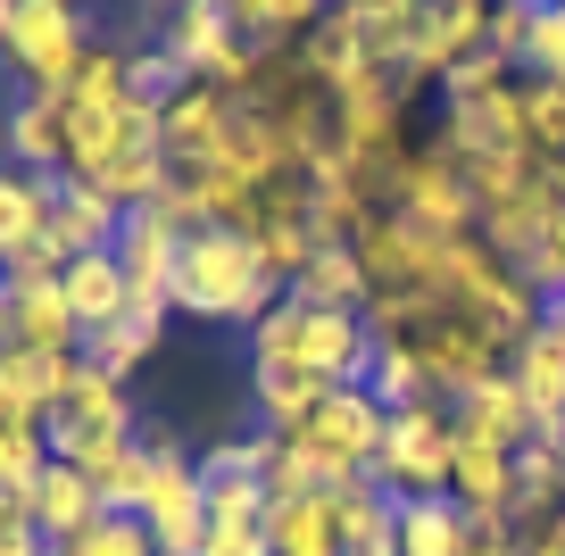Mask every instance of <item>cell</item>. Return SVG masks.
<instances>
[{"label":"cell","instance_id":"obj_36","mask_svg":"<svg viewBox=\"0 0 565 556\" xmlns=\"http://www.w3.org/2000/svg\"><path fill=\"white\" fill-rule=\"evenodd\" d=\"M0 416H9V399H0Z\"/></svg>","mask_w":565,"mask_h":556},{"label":"cell","instance_id":"obj_15","mask_svg":"<svg viewBox=\"0 0 565 556\" xmlns=\"http://www.w3.org/2000/svg\"><path fill=\"white\" fill-rule=\"evenodd\" d=\"M266 556H350L341 515H333V490H317V499H275V506H266Z\"/></svg>","mask_w":565,"mask_h":556},{"label":"cell","instance_id":"obj_28","mask_svg":"<svg viewBox=\"0 0 565 556\" xmlns=\"http://www.w3.org/2000/svg\"><path fill=\"white\" fill-rule=\"evenodd\" d=\"M192 84H200V75L183 67V58H167L159 42H141V51H134V108H141V117H167Z\"/></svg>","mask_w":565,"mask_h":556},{"label":"cell","instance_id":"obj_26","mask_svg":"<svg viewBox=\"0 0 565 556\" xmlns=\"http://www.w3.org/2000/svg\"><path fill=\"white\" fill-rule=\"evenodd\" d=\"M159 341L167 332H150V324H134V316H117V324H100V332H84V357L100 365L108 383H134L141 365L159 357Z\"/></svg>","mask_w":565,"mask_h":556},{"label":"cell","instance_id":"obj_25","mask_svg":"<svg viewBox=\"0 0 565 556\" xmlns=\"http://www.w3.org/2000/svg\"><path fill=\"white\" fill-rule=\"evenodd\" d=\"M366 399L383 407V416H407V407H441V399H433V383H424V365L407 357L399 341L374 349V365H366Z\"/></svg>","mask_w":565,"mask_h":556},{"label":"cell","instance_id":"obj_14","mask_svg":"<svg viewBox=\"0 0 565 556\" xmlns=\"http://www.w3.org/2000/svg\"><path fill=\"white\" fill-rule=\"evenodd\" d=\"M324 399H333V383H317L300 365H249V407H258V432H275V440H291Z\"/></svg>","mask_w":565,"mask_h":556},{"label":"cell","instance_id":"obj_6","mask_svg":"<svg viewBox=\"0 0 565 556\" xmlns=\"http://www.w3.org/2000/svg\"><path fill=\"white\" fill-rule=\"evenodd\" d=\"M51 457H67V466H84L92 449H108V440H134L141 432V407H134V383H108L100 365H75V383H67V399L51 407Z\"/></svg>","mask_w":565,"mask_h":556},{"label":"cell","instance_id":"obj_22","mask_svg":"<svg viewBox=\"0 0 565 556\" xmlns=\"http://www.w3.org/2000/svg\"><path fill=\"white\" fill-rule=\"evenodd\" d=\"M58 291H67L75 324H84V332H100V324H117V316H125V291H134V282H125L117 249H92V258H67Z\"/></svg>","mask_w":565,"mask_h":556},{"label":"cell","instance_id":"obj_13","mask_svg":"<svg viewBox=\"0 0 565 556\" xmlns=\"http://www.w3.org/2000/svg\"><path fill=\"white\" fill-rule=\"evenodd\" d=\"M225 125H233V100H225L216 84H192V92L159 117V150L175 158V167H209L216 141H225Z\"/></svg>","mask_w":565,"mask_h":556},{"label":"cell","instance_id":"obj_7","mask_svg":"<svg viewBox=\"0 0 565 556\" xmlns=\"http://www.w3.org/2000/svg\"><path fill=\"white\" fill-rule=\"evenodd\" d=\"M482 42H491V0H424V9H416V25H407L399 67L416 75V84H433V92H441V75L458 67L466 51H482Z\"/></svg>","mask_w":565,"mask_h":556},{"label":"cell","instance_id":"obj_4","mask_svg":"<svg viewBox=\"0 0 565 556\" xmlns=\"http://www.w3.org/2000/svg\"><path fill=\"white\" fill-rule=\"evenodd\" d=\"M300 440L308 457H317V473H324V490H350V482H366L374 466H383V440H391V416L366 399V391H333V399L317 407V416L300 424Z\"/></svg>","mask_w":565,"mask_h":556},{"label":"cell","instance_id":"obj_33","mask_svg":"<svg viewBox=\"0 0 565 556\" xmlns=\"http://www.w3.org/2000/svg\"><path fill=\"white\" fill-rule=\"evenodd\" d=\"M0 556H51V539L34 532V499H9V490H0Z\"/></svg>","mask_w":565,"mask_h":556},{"label":"cell","instance_id":"obj_31","mask_svg":"<svg viewBox=\"0 0 565 556\" xmlns=\"http://www.w3.org/2000/svg\"><path fill=\"white\" fill-rule=\"evenodd\" d=\"M524 75L541 84H565V0H541L524 25Z\"/></svg>","mask_w":565,"mask_h":556},{"label":"cell","instance_id":"obj_30","mask_svg":"<svg viewBox=\"0 0 565 556\" xmlns=\"http://www.w3.org/2000/svg\"><path fill=\"white\" fill-rule=\"evenodd\" d=\"M508 84H515V67L491 51V42H482V51H466L458 67L441 75V108H458V100H491V92H508Z\"/></svg>","mask_w":565,"mask_h":556},{"label":"cell","instance_id":"obj_27","mask_svg":"<svg viewBox=\"0 0 565 556\" xmlns=\"http://www.w3.org/2000/svg\"><path fill=\"white\" fill-rule=\"evenodd\" d=\"M51 473V432L25 416H0V490L9 499H34V482Z\"/></svg>","mask_w":565,"mask_h":556},{"label":"cell","instance_id":"obj_3","mask_svg":"<svg viewBox=\"0 0 565 556\" xmlns=\"http://www.w3.org/2000/svg\"><path fill=\"white\" fill-rule=\"evenodd\" d=\"M383 216H407V225L433 233V242H475L482 233V209H475V192H466L458 150H441L433 133L416 141V158H407V174H399V192H391Z\"/></svg>","mask_w":565,"mask_h":556},{"label":"cell","instance_id":"obj_12","mask_svg":"<svg viewBox=\"0 0 565 556\" xmlns=\"http://www.w3.org/2000/svg\"><path fill=\"white\" fill-rule=\"evenodd\" d=\"M449 424H458V440H491V449H524L532 440V407L524 391H515V374L499 365L491 383H475L458 407H449Z\"/></svg>","mask_w":565,"mask_h":556},{"label":"cell","instance_id":"obj_11","mask_svg":"<svg viewBox=\"0 0 565 556\" xmlns=\"http://www.w3.org/2000/svg\"><path fill=\"white\" fill-rule=\"evenodd\" d=\"M0 158L25 174H67V100H9L0 108Z\"/></svg>","mask_w":565,"mask_h":556},{"label":"cell","instance_id":"obj_10","mask_svg":"<svg viewBox=\"0 0 565 556\" xmlns=\"http://www.w3.org/2000/svg\"><path fill=\"white\" fill-rule=\"evenodd\" d=\"M75 365H84V349H0V399H9V416L25 424H51V407L67 399Z\"/></svg>","mask_w":565,"mask_h":556},{"label":"cell","instance_id":"obj_23","mask_svg":"<svg viewBox=\"0 0 565 556\" xmlns=\"http://www.w3.org/2000/svg\"><path fill=\"white\" fill-rule=\"evenodd\" d=\"M291 299H308V308H350V316H366V266H358V242H317V258L291 275Z\"/></svg>","mask_w":565,"mask_h":556},{"label":"cell","instance_id":"obj_34","mask_svg":"<svg viewBox=\"0 0 565 556\" xmlns=\"http://www.w3.org/2000/svg\"><path fill=\"white\" fill-rule=\"evenodd\" d=\"M18 341V316H9V282H0V349Z\"/></svg>","mask_w":565,"mask_h":556},{"label":"cell","instance_id":"obj_2","mask_svg":"<svg viewBox=\"0 0 565 556\" xmlns=\"http://www.w3.org/2000/svg\"><path fill=\"white\" fill-rule=\"evenodd\" d=\"M92 51H100V42H92L84 9H25V0L0 9V67L18 75L25 100H58V92L84 75Z\"/></svg>","mask_w":565,"mask_h":556},{"label":"cell","instance_id":"obj_19","mask_svg":"<svg viewBox=\"0 0 565 556\" xmlns=\"http://www.w3.org/2000/svg\"><path fill=\"white\" fill-rule=\"evenodd\" d=\"M475 548V515L458 499H407L399 532H391V556H466Z\"/></svg>","mask_w":565,"mask_h":556},{"label":"cell","instance_id":"obj_24","mask_svg":"<svg viewBox=\"0 0 565 556\" xmlns=\"http://www.w3.org/2000/svg\"><path fill=\"white\" fill-rule=\"evenodd\" d=\"M58 466H67V457H58ZM84 473H92V499H100L108 515H141V490H150V449H141V432L92 449Z\"/></svg>","mask_w":565,"mask_h":556},{"label":"cell","instance_id":"obj_20","mask_svg":"<svg viewBox=\"0 0 565 556\" xmlns=\"http://www.w3.org/2000/svg\"><path fill=\"white\" fill-rule=\"evenodd\" d=\"M51 200H58V174H25V167H9V158H0V266L18 258L25 242H42Z\"/></svg>","mask_w":565,"mask_h":556},{"label":"cell","instance_id":"obj_21","mask_svg":"<svg viewBox=\"0 0 565 556\" xmlns=\"http://www.w3.org/2000/svg\"><path fill=\"white\" fill-rule=\"evenodd\" d=\"M183 242H192V233H183L167 209H134V216H125V233H117V266L134 282H175Z\"/></svg>","mask_w":565,"mask_h":556},{"label":"cell","instance_id":"obj_8","mask_svg":"<svg viewBox=\"0 0 565 556\" xmlns=\"http://www.w3.org/2000/svg\"><path fill=\"white\" fill-rule=\"evenodd\" d=\"M433 141H441V150H458L466 167H475V158H532V141H524V75H515L508 92H491V100L441 108Z\"/></svg>","mask_w":565,"mask_h":556},{"label":"cell","instance_id":"obj_18","mask_svg":"<svg viewBox=\"0 0 565 556\" xmlns=\"http://www.w3.org/2000/svg\"><path fill=\"white\" fill-rule=\"evenodd\" d=\"M449 499L466 515H508L515 523V449H491V440H458V482Z\"/></svg>","mask_w":565,"mask_h":556},{"label":"cell","instance_id":"obj_1","mask_svg":"<svg viewBox=\"0 0 565 556\" xmlns=\"http://www.w3.org/2000/svg\"><path fill=\"white\" fill-rule=\"evenodd\" d=\"M275 299H282V282L266 275V258H258L249 233L209 225V233L183 242V258H175V316H200V324H242L249 332Z\"/></svg>","mask_w":565,"mask_h":556},{"label":"cell","instance_id":"obj_16","mask_svg":"<svg viewBox=\"0 0 565 556\" xmlns=\"http://www.w3.org/2000/svg\"><path fill=\"white\" fill-rule=\"evenodd\" d=\"M225 9H233V34H242L249 51H266V58L300 51V42L333 18V0H225Z\"/></svg>","mask_w":565,"mask_h":556},{"label":"cell","instance_id":"obj_37","mask_svg":"<svg viewBox=\"0 0 565 556\" xmlns=\"http://www.w3.org/2000/svg\"><path fill=\"white\" fill-rule=\"evenodd\" d=\"M532 9H541V0H532Z\"/></svg>","mask_w":565,"mask_h":556},{"label":"cell","instance_id":"obj_29","mask_svg":"<svg viewBox=\"0 0 565 556\" xmlns=\"http://www.w3.org/2000/svg\"><path fill=\"white\" fill-rule=\"evenodd\" d=\"M524 141H532V167L565 158V84H541V75H524Z\"/></svg>","mask_w":565,"mask_h":556},{"label":"cell","instance_id":"obj_38","mask_svg":"<svg viewBox=\"0 0 565 556\" xmlns=\"http://www.w3.org/2000/svg\"><path fill=\"white\" fill-rule=\"evenodd\" d=\"M51 556H58V548H51Z\"/></svg>","mask_w":565,"mask_h":556},{"label":"cell","instance_id":"obj_35","mask_svg":"<svg viewBox=\"0 0 565 556\" xmlns=\"http://www.w3.org/2000/svg\"><path fill=\"white\" fill-rule=\"evenodd\" d=\"M25 9H84V0H25Z\"/></svg>","mask_w":565,"mask_h":556},{"label":"cell","instance_id":"obj_9","mask_svg":"<svg viewBox=\"0 0 565 556\" xmlns=\"http://www.w3.org/2000/svg\"><path fill=\"white\" fill-rule=\"evenodd\" d=\"M125 233V209L100 192V183H84V174H58V200H51V225H42V242L58 249V258H92V249H117Z\"/></svg>","mask_w":565,"mask_h":556},{"label":"cell","instance_id":"obj_5","mask_svg":"<svg viewBox=\"0 0 565 556\" xmlns=\"http://www.w3.org/2000/svg\"><path fill=\"white\" fill-rule=\"evenodd\" d=\"M374 482L399 506L407 499H449V482H458V424H449V407H407V416H391Z\"/></svg>","mask_w":565,"mask_h":556},{"label":"cell","instance_id":"obj_17","mask_svg":"<svg viewBox=\"0 0 565 556\" xmlns=\"http://www.w3.org/2000/svg\"><path fill=\"white\" fill-rule=\"evenodd\" d=\"M100 515H108V506L92 499V473H84V466H58V457H51V473L34 482V532L51 539V548H67V539L92 532Z\"/></svg>","mask_w":565,"mask_h":556},{"label":"cell","instance_id":"obj_32","mask_svg":"<svg viewBox=\"0 0 565 556\" xmlns=\"http://www.w3.org/2000/svg\"><path fill=\"white\" fill-rule=\"evenodd\" d=\"M58 556H159V539H150L141 515H100L92 532H75Z\"/></svg>","mask_w":565,"mask_h":556}]
</instances>
